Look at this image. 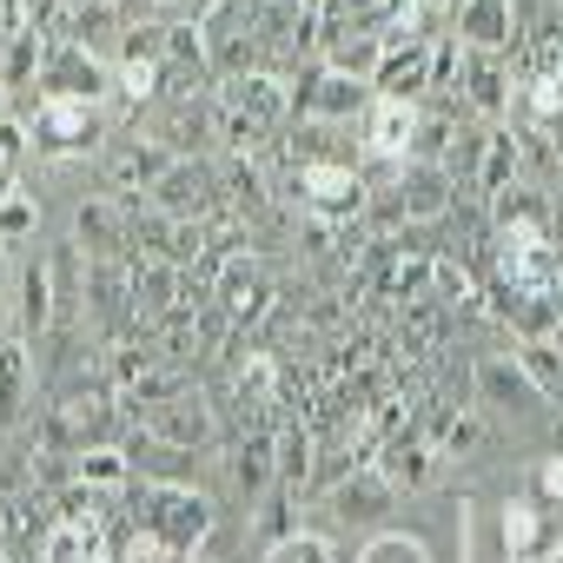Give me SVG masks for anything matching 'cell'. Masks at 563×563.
Masks as SVG:
<instances>
[{"instance_id": "6da1fadb", "label": "cell", "mask_w": 563, "mask_h": 563, "mask_svg": "<svg viewBox=\"0 0 563 563\" xmlns=\"http://www.w3.org/2000/svg\"><path fill=\"white\" fill-rule=\"evenodd\" d=\"M212 87H219V93H212V107H219L212 140H219L225 159H252L278 126L292 120V87L278 80L272 67H258V74H232V80H212Z\"/></svg>"}, {"instance_id": "7a4b0ae2", "label": "cell", "mask_w": 563, "mask_h": 563, "mask_svg": "<svg viewBox=\"0 0 563 563\" xmlns=\"http://www.w3.org/2000/svg\"><path fill=\"white\" fill-rule=\"evenodd\" d=\"M140 537L159 550H199L212 537V497L192 484H140Z\"/></svg>"}, {"instance_id": "3957f363", "label": "cell", "mask_w": 563, "mask_h": 563, "mask_svg": "<svg viewBox=\"0 0 563 563\" xmlns=\"http://www.w3.org/2000/svg\"><path fill=\"white\" fill-rule=\"evenodd\" d=\"M292 199H299V212L345 225V219H365L372 186L352 159H306V166H292Z\"/></svg>"}, {"instance_id": "277c9868", "label": "cell", "mask_w": 563, "mask_h": 563, "mask_svg": "<svg viewBox=\"0 0 563 563\" xmlns=\"http://www.w3.org/2000/svg\"><path fill=\"white\" fill-rule=\"evenodd\" d=\"M107 107H80V100H41L34 107V153L41 159H87L107 153Z\"/></svg>"}, {"instance_id": "5b68a950", "label": "cell", "mask_w": 563, "mask_h": 563, "mask_svg": "<svg viewBox=\"0 0 563 563\" xmlns=\"http://www.w3.org/2000/svg\"><path fill=\"white\" fill-rule=\"evenodd\" d=\"M365 107H372V80H358V74H345V67H312V80L306 87H292V120L299 126H352V120H365Z\"/></svg>"}, {"instance_id": "8992f818", "label": "cell", "mask_w": 563, "mask_h": 563, "mask_svg": "<svg viewBox=\"0 0 563 563\" xmlns=\"http://www.w3.org/2000/svg\"><path fill=\"white\" fill-rule=\"evenodd\" d=\"M120 87H113V60L93 54V47H74V41H54L47 67H41V100H80V107H107Z\"/></svg>"}, {"instance_id": "52a82bcc", "label": "cell", "mask_w": 563, "mask_h": 563, "mask_svg": "<svg viewBox=\"0 0 563 563\" xmlns=\"http://www.w3.org/2000/svg\"><path fill=\"white\" fill-rule=\"evenodd\" d=\"M146 206H153V212H166V219H212V212L225 206L219 166H212V159H199V153H179V159L159 173V186L146 192Z\"/></svg>"}, {"instance_id": "ba28073f", "label": "cell", "mask_w": 563, "mask_h": 563, "mask_svg": "<svg viewBox=\"0 0 563 563\" xmlns=\"http://www.w3.org/2000/svg\"><path fill=\"white\" fill-rule=\"evenodd\" d=\"M140 438L146 444H159V451H206L212 438H219V418H212V405L186 385L179 398H159V405H146L140 418Z\"/></svg>"}, {"instance_id": "9c48e42d", "label": "cell", "mask_w": 563, "mask_h": 563, "mask_svg": "<svg viewBox=\"0 0 563 563\" xmlns=\"http://www.w3.org/2000/svg\"><path fill=\"white\" fill-rule=\"evenodd\" d=\"M471 385H477V405H484V411H510V418H537V411H550V398L537 391V378L523 372L517 352H484L477 372H471Z\"/></svg>"}, {"instance_id": "30bf717a", "label": "cell", "mask_w": 563, "mask_h": 563, "mask_svg": "<svg viewBox=\"0 0 563 563\" xmlns=\"http://www.w3.org/2000/svg\"><path fill=\"white\" fill-rule=\"evenodd\" d=\"M212 299L225 306L232 325H252V319L272 312V286H265V265H258L252 245H239V252L219 258V272H212Z\"/></svg>"}, {"instance_id": "8fae6325", "label": "cell", "mask_w": 563, "mask_h": 563, "mask_svg": "<svg viewBox=\"0 0 563 563\" xmlns=\"http://www.w3.org/2000/svg\"><path fill=\"white\" fill-rule=\"evenodd\" d=\"M418 126H424V113H418L411 100H378V93H372V107H365V120H358L365 153H372L378 166H411Z\"/></svg>"}, {"instance_id": "7c38bea8", "label": "cell", "mask_w": 563, "mask_h": 563, "mask_svg": "<svg viewBox=\"0 0 563 563\" xmlns=\"http://www.w3.org/2000/svg\"><path fill=\"white\" fill-rule=\"evenodd\" d=\"M173 159H179V153H173L159 133L107 140V153H100V166H107V186H113V192H153V186H159V173H166Z\"/></svg>"}, {"instance_id": "4fadbf2b", "label": "cell", "mask_w": 563, "mask_h": 563, "mask_svg": "<svg viewBox=\"0 0 563 563\" xmlns=\"http://www.w3.org/2000/svg\"><path fill=\"white\" fill-rule=\"evenodd\" d=\"M451 206H457V179L438 159L398 166V219L405 225H438V219H451Z\"/></svg>"}, {"instance_id": "5bb4252c", "label": "cell", "mask_w": 563, "mask_h": 563, "mask_svg": "<svg viewBox=\"0 0 563 563\" xmlns=\"http://www.w3.org/2000/svg\"><path fill=\"white\" fill-rule=\"evenodd\" d=\"M74 245H80V258H133V212L120 199H80Z\"/></svg>"}, {"instance_id": "9a60e30c", "label": "cell", "mask_w": 563, "mask_h": 563, "mask_svg": "<svg viewBox=\"0 0 563 563\" xmlns=\"http://www.w3.org/2000/svg\"><path fill=\"white\" fill-rule=\"evenodd\" d=\"M372 93L418 107V100L431 93V41H398V47H385L378 67H372Z\"/></svg>"}, {"instance_id": "2e32d148", "label": "cell", "mask_w": 563, "mask_h": 563, "mask_svg": "<svg viewBox=\"0 0 563 563\" xmlns=\"http://www.w3.org/2000/svg\"><path fill=\"white\" fill-rule=\"evenodd\" d=\"M517 34H523L517 0H464V8H457V41L471 54H510Z\"/></svg>"}, {"instance_id": "e0dca14e", "label": "cell", "mask_w": 563, "mask_h": 563, "mask_svg": "<svg viewBox=\"0 0 563 563\" xmlns=\"http://www.w3.org/2000/svg\"><path fill=\"white\" fill-rule=\"evenodd\" d=\"M464 100L484 113V120H510V100H517V74H510V54H471L464 47V74H457Z\"/></svg>"}, {"instance_id": "ac0fdd59", "label": "cell", "mask_w": 563, "mask_h": 563, "mask_svg": "<svg viewBox=\"0 0 563 563\" xmlns=\"http://www.w3.org/2000/svg\"><path fill=\"white\" fill-rule=\"evenodd\" d=\"M54 286H60V278H54V258H34V265H21V278H14V325H21L27 345L54 332V312H60Z\"/></svg>"}, {"instance_id": "d6986e66", "label": "cell", "mask_w": 563, "mask_h": 563, "mask_svg": "<svg viewBox=\"0 0 563 563\" xmlns=\"http://www.w3.org/2000/svg\"><path fill=\"white\" fill-rule=\"evenodd\" d=\"M563 537L550 530V510L537 497H510L504 504V563H543Z\"/></svg>"}, {"instance_id": "ffe728a7", "label": "cell", "mask_w": 563, "mask_h": 563, "mask_svg": "<svg viewBox=\"0 0 563 563\" xmlns=\"http://www.w3.org/2000/svg\"><path fill=\"white\" fill-rule=\"evenodd\" d=\"M391 504H398V484H391L372 457H365V464H358L339 490H332V510H339L345 523H352V517H358V523H372V517H385Z\"/></svg>"}, {"instance_id": "44dd1931", "label": "cell", "mask_w": 563, "mask_h": 563, "mask_svg": "<svg viewBox=\"0 0 563 563\" xmlns=\"http://www.w3.org/2000/svg\"><path fill=\"white\" fill-rule=\"evenodd\" d=\"M225 477H232L239 497H258L278 477V431H245L232 444V457H225Z\"/></svg>"}, {"instance_id": "7402d4cb", "label": "cell", "mask_w": 563, "mask_h": 563, "mask_svg": "<svg viewBox=\"0 0 563 563\" xmlns=\"http://www.w3.org/2000/svg\"><path fill=\"white\" fill-rule=\"evenodd\" d=\"M372 464H378V471H385V477H391L398 490H424V484L438 477V464H444V457H438V451H431L424 438H385Z\"/></svg>"}, {"instance_id": "603a6c76", "label": "cell", "mask_w": 563, "mask_h": 563, "mask_svg": "<svg viewBox=\"0 0 563 563\" xmlns=\"http://www.w3.org/2000/svg\"><path fill=\"white\" fill-rule=\"evenodd\" d=\"M74 484H87L93 497H120V490H133V457L100 438V444H87L74 457Z\"/></svg>"}, {"instance_id": "cb8c5ba5", "label": "cell", "mask_w": 563, "mask_h": 563, "mask_svg": "<svg viewBox=\"0 0 563 563\" xmlns=\"http://www.w3.org/2000/svg\"><path fill=\"white\" fill-rule=\"evenodd\" d=\"M517 179H523V140H517L510 126H490V140H484V166H477V192L497 199V192H510Z\"/></svg>"}, {"instance_id": "d4e9b609", "label": "cell", "mask_w": 563, "mask_h": 563, "mask_svg": "<svg viewBox=\"0 0 563 563\" xmlns=\"http://www.w3.org/2000/svg\"><path fill=\"white\" fill-rule=\"evenodd\" d=\"M34 345L27 339H8V345H0V424H14L34 398Z\"/></svg>"}, {"instance_id": "484cf974", "label": "cell", "mask_w": 563, "mask_h": 563, "mask_svg": "<svg viewBox=\"0 0 563 563\" xmlns=\"http://www.w3.org/2000/svg\"><path fill=\"white\" fill-rule=\"evenodd\" d=\"M47 54H54V41H47L41 27H27V34H8V41H0V80H8L14 93H21V87H41V67H47Z\"/></svg>"}, {"instance_id": "4316f807", "label": "cell", "mask_w": 563, "mask_h": 563, "mask_svg": "<svg viewBox=\"0 0 563 563\" xmlns=\"http://www.w3.org/2000/svg\"><path fill=\"white\" fill-rule=\"evenodd\" d=\"M431 252H398L391 258V272H385V299H398V306H411V299H431Z\"/></svg>"}, {"instance_id": "83f0119b", "label": "cell", "mask_w": 563, "mask_h": 563, "mask_svg": "<svg viewBox=\"0 0 563 563\" xmlns=\"http://www.w3.org/2000/svg\"><path fill=\"white\" fill-rule=\"evenodd\" d=\"M312 451H319L312 424H286V431H278V484H286V490H299L312 477Z\"/></svg>"}, {"instance_id": "f1b7e54d", "label": "cell", "mask_w": 563, "mask_h": 563, "mask_svg": "<svg viewBox=\"0 0 563 563\" xmlns=\"http://www.w3.org/2000/svg\"><path fill=\"white\" fill-rule=\"evenodd\" d=\"M431 299H438L444 312H477L484 292H477V278H471L457 258H438V265H431Z\"/></svg>"}, {"instance_id": "f546056e", "label": "cell", "mask_w": 563, "mask_h": 563, "mask_svg": "<svg viewBox=\"0 0 563 563\" xmlns=\"http://www.w3.org/2000/svg\"><path fill=\"white\" fill-rule=\"evenodd\" d=\"M113 87H120V100L146 107L166 93V60H113Z\"/></svg>"}, {"instance_id": "4dcf8cb0", "label": "cell", "mask_w": 563, "mask_h": 563, "mask_svg": "<svg viewBox=\"0 0 563 563\" xmlns=\"http://www.w3.org/2000/svg\"><path fill=\"white\" fill-rule=\"evenodd\" d=\"M484 140H490V126L477 133V126H451V146H444V173L457 179V186H477V166H484Z\"/></svg>"}, {"instance_id": "1f68e13d", "label": "cell", "mask_w": 563, "mask_h": 563, "mask_svg": "<svg viewBox=\"0 0 563 563\" xmlns=\"http://www.w3.org/2000/svg\"><path fill=\"white\" fill-rule=\"evenodd\" d=\"M232 391L245 405H278V358L272 352H245V365L232 372Z\"/></svg>"}, {"instance_id": "d6a6232c", "label": "cell", "mask_w": 563, "mask_h": 563, "mask_svg": "<svg viewBox=\"0 0 563 563\" xmlns=\"http://www.w3.org/2000/svg\"><path fill=\"white\" fill-rule=\"evenodd\" d=\"M477 438H484V418H477V411H444L424 444H431L438 457H464V451H477Z\"/></svg>"}, {"instance_id": "836d02e7", "label": "cell", "mask_w": 563, "mask_h": 563, "mask_svg": "<svg viewBox=\"0 0 563 563\" xmlns=\"http://www.w3.org/2000/svg\"><path fill=\"white\" fill-rule=\"evenodd\" d=\"M517 358H523V372L537 378V391L556 405V398H563V345H517Z\"/></svg>"}, {"instance_id": "e575fe53", "label": "cell", "mask_w": 563, "mask_h": 563, "mask_svg": "<svg viewBox=\"0 0 563 563\" xmlns=\"http://www.w3.org/2000/svg\"><path fill=\"white\" fill-rule=\"evenodd\" d=\"M265 563H339V550L319 537V530H292V537H278L265 550Z\"/></svg>"}, {"instance_id": "d590c367", "label": "cell", "mask_w": 563, "mask_h": 563, "mask_svg": "<svg viewBox=\"0 0 563 563\" xmlns=\"http://www.w3.org/2000/svg\"><path fill=\"white\" fill-rule=\"evenodd\" d=\"M358 563H431V550H424L418 537H405V530H378V537L358 550Z\"/></svg>"}, {"instance_id": "8d00e7d4", "label": "cell", "mask_w": 563, "mask_h": 563, "mask_svg": "<svg viewBox=\"0 0 563 563\" xmlns=\"http://www.w3.org/2000/svg\"><path fill=\"white\" fill-rule=\"evenodd\" d=\"M34 232H41V206H34V192H14L0 206V245H27Z\"/></svg>"}, {"instance_id": "74e56055", "label": "cell", "mask_w": 563, "mask_h": 563, "mask_svg": "<svg viewBox=\"0 0 563 563\" xmlns=\"http://www.w3.org/2000/svg\"><path fill=\"white\" fill-rule=\"evenodd\" d=\"M405 332H411L418 345H438V339H444V306H438V299H411V306H405Z\"/></svg>"}, {"instance_id": "f35d334b", "label": "cell", "mask_w": 563, "mask_h": 563, "mask_svg": "<svg viewBox=\"0 0 563 563\" xmlns=\"http://www.w3.org/2000/svg\"><path fill=\"white\" fill-rule=\"evenodd\" d=\"M258 523L272 530V543H278V537H292V530H299V523H292V510H286V497H272V504L258 510Z\"/></svg>"}, {"instance_id": "ab89813d", "label": "cell", "mask_w": 563, "mask_h": 563, "mask_svg": "<svg viewBox=\"0 0 563 563\" xmlns=\"http://www.w3.org/2000/svg\"><path fill=\"white\" fill-rule=\"evenodd\" d=\"M27 140H34V126H21L14 113L0 120V153H8V159H21V153H27Z\"/></svg>"}, {"instance_id": "60d3db41", "label": "cell", "mask_w": 563, "mask_h": 563, "mask_svg": "<svg viewBox=\"0 0 563 563\" xmlns=\"http://www.w3.org/2000/svg\"><path fill=\"white\" fill-rule=\"evenodd\" d=\"M8 325H14V306H8V299H0V345H8Z\"/></svg>"}, {"instance_id": "b9f144b4", "label": "cell", "mask_w": 563, "mask_h": 563, "mask_svg": "<svg viewBox=\"0 0 563 563\" xmlns=\"http://www.w3.org/2000/svg\"><path fill=\"white\" fill-rule=\"evenodd\" d=\"M0 299H8V245H0Z\"/></svg>"}, {"instance_id": "7bdbcfd3", "label": "cell", "mask_w": 563, "mask_h": 563, "mask_svg": "<svg viewBox=\"0 0 563 563\" xmlns=\"http://www.w3.org/2000/svg\"><path fill=\"white\" fill-rule=\"evenodd\" d=\"M8 100H14V87H8V80H0V120H8Z\"/></svg>"}, {"instance_id": "ee69618b", "label": "cell", "mask_w": 563, "mask_h": 563, "mask_svg": "<svg viewBox=\"0 0 563 563\" xmlns=\"http://www.w3.org/2000/svg\"><path fill=\"white\" fill-rule=\"evenodd\" d=\"M424 8H431V14H438V8H464V0H424Z\"/></svg>"}, {"instance_id": "f6af8a7d", "label": "cell", "mask_w": 563, "mask_h": 563, "mask_svg": "<svg viewBox=\"0 0 563 563\" xmlns=\"http://www.w3.org/2000/svg\"><path fill=\"white\" fill-rule=\"evenodd\" d=\"M543 563H563V543H556V550H550V556H543Z\"/></svg>"}]
</instances>
